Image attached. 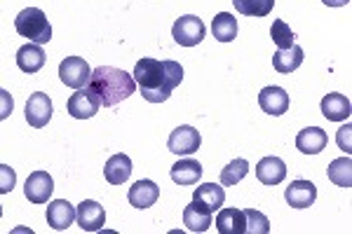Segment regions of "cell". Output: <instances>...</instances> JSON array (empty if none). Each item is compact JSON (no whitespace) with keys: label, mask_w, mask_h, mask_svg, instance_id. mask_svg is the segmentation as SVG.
<instances>
[{"label":"cell","mask_w":352,"mask_h":234,"mask_svg":"<svg viewBox=\"0 0 352 234\" xmlns=\"http://www.w3.org/2000/svg\"><path fill=\"white\" fill-rule=\"evenodd\" d=\"M270 38L275 40V45L280 49H287V47H292L294 45V31L289 28V24L285 19H275L272 21V26H270Z\"/></svg>","instance_id":"obj_29"},{"label":"cell","mask_w":352,"mask_h":234,"mask_svg":"<svg viewBox=\"0 0 352 234\" xmlns=\"http://www.w3.org/2000/svg\"><path fill=\"white\" fill-rule=\"evenodd\" d=\"M54 192V180L47 171H33L31 176L26 178L24 185V195L31 204H45L50 202Z\"/></svg>","instance_id":"obj_9"},{"label":"cell","mask_w":352,"mask_h":234,"mask_svg":"<svg viewBox=\"0 0 352 234\" xmlns=\"http://www.w3.org/2000/svg\"><path fill=\"white\" fill-rule=\"evenodd\" d=\"M322 3H324L327 8H345L350 0H322Z\"/></svg>","instance_id":"obj_34"},{"label":"cell","mask_w":352,"mask_h":234,"mask_svg":"<svg viewBox=\"0 0 352 234\" xmlns=\"http://www.w3.org/2000/svg\"><path fill=\"white\" fill-rule=\"evenodd\" d=\"M300 64H303V49H300L298 45H292V47H287V49H277V52L272 54V66H275V71L282 73V75H289V73L298 71Z\"/></svg>","instance_id":"obj_23"},{"label":"cell","mask_w":352,"mask_h":234,"mask_svg":"<svg viewBox=\"0 0 352 234\" xmlns=\"http://www.w3.org/2000/svg\"><path fill=\"white\" fill-rule=\"evenodd\" d=\"M232 5L244 16H268L275 8V0H232Z\"/></svg>","instance_id":"obj_27"},{"label":"cell","mask_w":352,"mask_h":234,"mask_svg":"<svg viewBox=\"0 0 352 234\" xmlns=\"http://www.w3.org/2000/svg\"><path fill=\"white\" fill-rule=\"evenodd\" d=\"M217 230L221 234H244L247 232V215L242 209H221L217 215Z\"/></svg>","instance_id":"obj_20"},{"label":"cell","mask_w":352,"mask_h":234,"mask_svg":"<svg viewBox=\"0 0 352 234\" xmlns=\"http://www.w3.org/2000/svg\"><path fill=\"white\" fill-rule=\"evenodd\" d=\"M14 28L21 38H28L38 45H45L52 40V26H50V21L43 10H38V8L21 10L14 19Z\"/></svg>","instance_id":"obj_3"},{"label":"cell","mask_w":352,"mask_h":234,"mask_svg":"<svg viewBox=\"0 0 352 234\" xmlns=\"http://www.w3.org/2000/svg\"><path fill=\"white\" fill-rule=\"evenodd\" d=\"M212 220H214L212 211L197 202V199H192L190 207H186L184 211V225L188 232H207L212 227Z\"/></svg>","instance_id":"obj_14"},{"label":"cell","mask_w":352,"mask_h":234,"mask_svg":"<svg viewBox=\"0 0 352 234\" xmlns=\"http://www.w3.org/2000/svg\"><path fill=\"white\" fill-rule=\"evenodd\" d=\"M350 99L345 94H338V91H333V94H327L324 99H322V115L327 119H331V122H343V119L350 117Z\"/></svg>","instance_id":"obj_19"},{"label":"cell","mask_w":352,"mask_h":234,"mask_svg":"<svg viewBox=\"0 0 352 234\" xmlns=\"http://www.w3.org/2000/svg\"><path fill=\"white\" fill-rule=\"evenodd\" d=\"M99 108H101L99 96H96L89 87L76 89V94H71V99H68V104H66L68 115L76 117V119L94 117L96 113H99Z\"/></svg>","instance_id":"obj_7"},{"label":"cell","mask_w":352,"mask_h":234,"mask_svg":"<svg viewBox=\"0 0 352 234\" xmlns=\"http://www.w3.org/2000/svg\"><path fill=\"white\" fill-rule=\"evenodd\" d=\"M258 106L268 115H285L289 110V94L282 87H265L258 94Z\"/></svg>","instance_id":"obj_13"},{"label":"cell","mask_w":352,"mask_h":234,"mask_svg":"<svg viewBox=\"0 0 352 234\" xmlns=\"http://www.w3.org/2000/svg\"><path fill=\"white\" fill-rule=\"evenodd\" d=\"M87 87L99 96L101 106L111 108L124 99H129L136 91V82H134V75L124 73L122 68L99 66L92 71V80H89Z\"/></svg>","instance_id":"obj_2"},{"label":"cell","mask_w":352,"mask_h":234,"mask_svg":"<svg viewBox=\"0 0 352 234\" xmlns=\"http://www.w3.org/2000/svg\"><path fill=\"white\" fill-rule=\"evenodd\" d=\"M202 145V136L200 131L195 127H188V124H184V127H176L172 134H169V141H167V150L174 152V155H192V152H197Z\"/></svg>","instance_id":"obj_6"},{"label":"cell","mask_w":352,"mask_h":234,"mask_svg":"<svg viewBox=\"0 0 352 234\" xmlns=\"http://www.w3.org/2000/svg\"><path fill=\"white\" fill-rule=\"evenodd\" d=\"M172 36L176 40V45L181 47H195L204 40V24L200 16L195 14H184L176 19V24L172 26Z\"/></svg>","instance_id":"obj_5"},{"label":"cell","mask_w":352,"mask_h":234,"mask_svg":"<svg viewBox=\"0 0 352 234\" xmlns=\"http://www.w3.org/2000/svg\"><path fill=\"white\" fill-rule=\"evenodd\" d=\"M78 225L82 232H99L106 225V211L92 199H82L78 204Z\"/></svg>","instance_id":"obj_10"},{"label":"cell","mask_w":352,"mask_h":234,"mask_svg":"<svg viewBox=\"0 0 352 234\" xmlns=\"http://www.w3.org/2000/svg\"><path fill=\"white\" fill-rule=\"evenodd\" d=\"M104 176H106V180H109L111 185H122V183H127L129 176H132V159L124 155V152L113 155L109 162H106Z\"/></svg>","instance_id":"obj_22"},{"label":"cell","mask_w":352,"mask_h":234,"mask_svg":"<svg viewBox=\"0 0 352 234\" xmlns=\"http://www.w3.org/2000/svg\"><path fill=\"white\" fill-rule=\"evenodd\" d=\"M327 131L320 127H305L303 131H298L296 136V148L303 155H317L327 148Z\"/></svg>","instance_id":"obj_18"},{"label":"cell","mask_w":352,"mask_h":234,"mask_svg":"<svg viewBox=\"0 0 352 234\" xmlns=\"http://www.w3.org/2000/svg\"><path fill=\"white\" fill-rule=\"evenodd\" d=\"M181 80H184V66L172 59H139L134 66V82L148 104H164L181 84Z\"/></svg>","instance_id":"obj_1"},{"label":"cell","mask_w":352,"mask_h":234,"mask_svg":"<svg viewBox=\"0 0 352 234\" xmlns=\"http://www.w3.org/2000/svg\"><path fill=\"white\" fill-rule=\"evenodd\" d=\"M244 215H247V232L249 234H268L270 232V220L265 218L261 211L247 209L244 211Z\"/></svg>","instance_id":"obj_30"},{"label":"cell","mask_w":352,"mask_h":234,"mask_svg":"<svg viewBox=\"0 0 352 234\" xmlns=\"http://www.w3.org/2000/svg\"><path fill=\"white\" fill-rule=\"evenodd\" d=\"M169 176H172L176 185H195L202 178V164L195 162V159H179L172 167V171H169Z\"/></svg>","instance_id":"obj_21"},{"label":"cell","mask_w":352,"mask_h":234,"mask_svg":"<svg viewBox=\"0 0 352 234\" xmlns=\"http://www.w3.org/2000/svg\"><path fill=\"white\" fill-rule=\"evenodd\" d=\"M24 117L33 129H43L52 119V99L45 91L31 94L24 108Z\"/></svg>","instance_id":"obj_8"},{"label":"cell","mask_w":352,"mask_h":234,"mask_svg":"<svg viewBox=\"0 0 352 234\" xmlns=\"http://www.w3.org/2000/svg\"><path fill=\"white\" fill-rule=\"evenodd\" d=\"M78 220V209L71 207L66 199H56L47 204V222L56 232H64Z\"/></svg>","instance_id":"obj_11"},{"label":"cell","mask_w":352,"mask_h":234,"mask_svg":"<svg viewBox=\"0 0 352 234\" xmlns=\"http://www.w3.org/2000/svg\"><path fill=\"white\" fill-rule=\"evenodd\" d=\"M256 178L263 185H280L287 178V164L280 157H263L256 164Z\"/></svg>","instance_id":"obj_17"},{"label":"cell","mask_w":352,"mask_h":234,"mask_svg":"<svg viewBox=\"0 0 352 234\" xmlns=\"http://www.w3.org/2000/svg\"><path fill=\"white\" fill-rule=\"evenodd\" d=\"M192 199H197L200 204H204L209 211H219L221 207H223L226 202V192L223 187L217 185V183H202L200 187H195V195H192Z\"/></svg>","instance_id":"obj_24"},{"label":"cell","mask_w":352,"mask_h":234,"mask_svg":"<svg viewBox=\"0 0 352 234\" xmlns=\"http://www.w3.org/2000/svg\"><path fill=\"white\" fill-rule=\"evenodd\" d=\"M327 174H329V180H331L333 185L345 187V190H348V187H352V159L348 155L333 159V162L329 164Z\"/></svg>","instance_id":"obj_25"},{"label":"cell","mask_w":352,"mask_h":234,"mask_svg":"<svg viewBox=\"0 0 352 234\" xmlns=\"http://www.w3.org/2000/svg\"><path fill=\"white\" fill-rule=\"evenodd\" d=\"M285 199L292 209H308L317 199V187L310 180H294L285 190Z\"/></svg>","instance_id":"obj_12"},{"label":"cell","mask_w":352,"mask_h":234,"mask_svg":"<svg viewBox=\"0 0 352 234\" xmlns=\"http://www.w3.org/2000/svg\"><path fill=\"white\" fill-rule=\"evenodd\" d=\"M14 180H16L14 169H10L8 164H0V195H8L14 187Z\"/></svg>","instance_id":"obj_31"},{"label":"cell","mask_w":352,"mask_h":234,"mask_svg":"<svg viewBox=\"0 0 352 234\" xmlns=\"http://www.w3.org/2000/svg\"><path fill=\"white\" fill-rule=\"evenodd\" d=\"M160 197V187L153 180H136L127 192V199L134 209H148Z\"/></svg>","instance_id":"obj_15"},{"label":"cell","mask_w":352,"mask_h":234,"mask_svg":"<svg viewBox=\"0 0 352 234\" xmlns=\"http://www.w3.org/2000/svg\"><path fill=\"white\" fill-rule=\"evenodd\" d=\"M249 174V162L247 159H232L230 164H226V169L221 171V185H228V187H232V185H237L244 176Z\"/></svg>","instance_id":"obj_28"},{"label":"cell","mask_w":352,"mask_h":234,"mask_svg":"<svg viewBox=\"0 0 352 234\" xmlns=\"http://www.w3.org/2000/svg\"><path fill=\"white\" fill-rule=\"evenodd\" d=\"M59 78L66 87L82 89V87H87L89 80H92V68H89V64L82 56H66L59 64Z\"/></svg>","instance_id":"obj_4"},{"label":"cell","mask_w":352,"mask_h":234,"mask_svg":"<svg viewBox=\"0 0 352 234\" xmlns=\"http://www.w3.org/2000/svg\"><path fill=\"white\" fill-rule=\"evenodd\" d=\"M212 33L219 43H232L237 38V21L230 12H219L212 21Z\"/></svg>","instance_id":"obj_26"},{"label":"cell","mask_w":352,"mask_h":234,"mask_svg":"<svg viewBox=\"0 0 352 234\" xmlns=\"http://www.w3.org/2000/svg\"><path fill=\"white\" fill-rule=\"evenodd\" d=\"M0 101H3V106H0V119H5V117H10V113H12V96H10L5 89H0Z\"/></svg>","instance_id":"obj_33"},{"label":"cell","mask_w":352,"mask_h":234,"mask_svg":"<svg viewBox=\"0 0 352 234\" xmlns=\"http://www.w3.org/2000/svg\"><path fill=\"white\" fill-rule=\"evenodd\" d=\"M45 61H47V54L43 52V47L38 43L24 45V47H19V52H16V66H19V71H24L26 75H33V73L41 71L45 66Z\"/></svg>","instance_id":"obj_16"},{"label":"cell","mask_w":352,"mask_h":234,"mask_svg":"<svg viewBox=\"0 0 352 234\" xmlns=\"http://www.w3.org/2000/svg\"><path fill=\"white\" fill-rule=\"evenodd\" d=\"M350 131H352V127H350L348 122H345V127H340V129H338V134H336V141H338L340 150H345V152H352V143H350Z\"/></svg>","instance_id":"obj_32"}]
</instances>
